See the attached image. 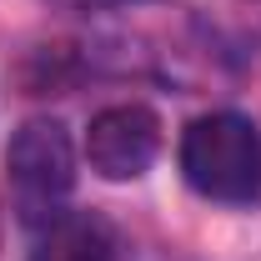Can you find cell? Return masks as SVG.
Here are the masks:
<instances>
[{
  "mask_svg": "<svg viewBox=\"0 0 261 261\" xmlns=\"http://www.w3.org/2000/svg\"><path fill=\"white\" fill-rule=\"evenodd\" d=\"M31 261H121V236L91 211H61L40 226Z\"/></svg>",
  "mask_w": 261,
  "mask_h": 261,
  "instance_id": "cell-4",
  "label": "cell"
},
{
  "mask_svg": "<svg viewBox=\"0 0 261 261\" xmlns=\"http://www.w3.org/2000/svg\"><path fill=\"white\" fill-rule=\"evenodd\" d=\"M161 151V116L141 100L126 106H106L91 116L86 130V161L100 181H136L146 176Z\"/></svg>",
  "mask_w": 261,
  "mask_h": 261,
  "instance_id": "cell-3",
  "label": "cell"
},
{
  "mask_svg": "<svg viewBox=\"0 0 261 261\" xmlns=\"http://www.w3.org/2000/svg\"><path fill=\"white\" fill-rule=\"evenodd\" d=\"M5 176H10V191L20 201V216L25 221H50L61 216V201L75 186V146L65 136L61 121L50 116H31L10 130L5 141Z\"/></svg>",
  "mask_w": 261,
  "mask_h": 261,
  "instance_id": "cell-2",
  "label": "cell"
},
{
  "mask_svg": "<svg viewBox=\"0 0 261 261\" xmlns=\"http://www.w3.org/2000/svg\"><path fill=\"white\" fill-rule=\"evenodd\" d=\"M181 176L206 201L246 206L261 196V130L236 111L196 116L181 136Z\"/></svg>",
  "mask_w": 261,
  "mask_h": 261,
  "instance_id": "cell-1",
  "label": "cell"
}]
</instances>
